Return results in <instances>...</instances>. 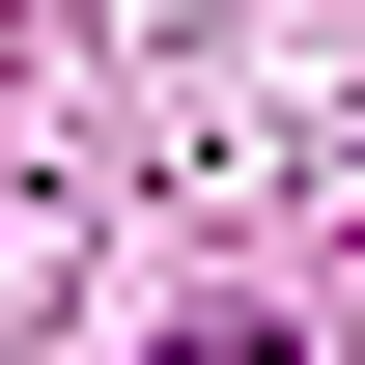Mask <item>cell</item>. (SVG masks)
<instances>
[{
	"label": "cell",
	"instance_id": "1",
	"mask_svg": "<svg viewBox=\"0 0 365 365\" xmlns=\"http://www.w3.org/2000/svg\"><path fill=\"white\" fill-rule=\"evenodd\" d=\"M169 365H225V337H169Z\"/></svg>",
	"mask_w": 365,
	"mask_h": 365
}]
</instances>
